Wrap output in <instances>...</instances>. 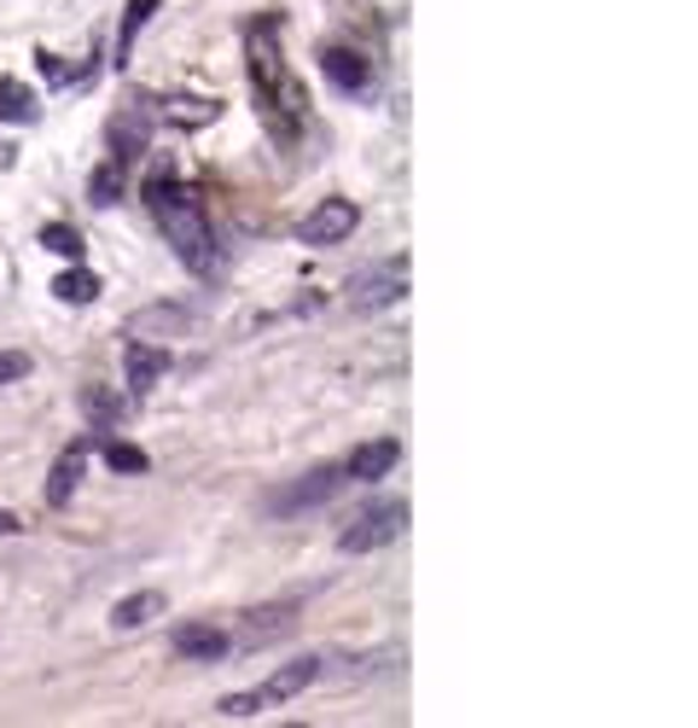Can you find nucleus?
<instances>
[{
    "label": "nucleus",
    "mask_w": 698,
    "mask_h": 728,
    "mask_svg": "<svg viewBox=\"0 0 698 728\" xmlns=\"http://www.w3.org/2000/svg\"><path fill=\"white\" fill-rule=\"evenodd\" d=\"M106 460H111V472H146L152 460H146V449H134V443H106Z\"/></svg>",
    "instance_id": "24"
},
{
    "label": "nucleus",
    "mask_w": 698,
    "mask_h": 728,
    "mask_svg": "<svg viewBox=\"0 0 698 728\" xmlns=\"http://www.w3.org/2000/svg\"><path fill=\"white\" fill-rule=\"evenodd\" d=\"M170 646L181 659H198V664H216V659H228V646H233V635L228 630H216V623H175V635H170Z\"/></svg>",
    "instance_id": "8"
},
{
    "label": "nucleus",
    "mask_w": 698,
    "mask_h": 728,
    "mask_svg": "<svg viewBox=\"0 0 698 728\" xmlns=\"http://www.w3.org/2000/svg\"><path fill=\"white\" fill-rule=\"evenodd\" d=\"M18 531V513H7V508H0V536H12Z\"/></svg>",
    "instance_id": "27"
},
{
    "label": "nucleus",
    "mask_w": 698,
    "mask_h": 728,
    "mask_svg": "<svg viewBox=\"0 0 698 728\" xmlns=\"http://www.w3.org/2000/svg\"><path fill=\"white\" fill-rule=\"evenodd\" d=\"M187 327H193V309L187 303H146V309H134L129 315V338H140V344H170V338H187Z\"/></svg>",
    "instance_id": "7"
},
{
    "label": "nucleus",
    "mask_w": 698,
    "mask_h": 728,
    "mask_svg": "<svg viewBox=\"0 0 698 728\" xmlns=\"http://www.w3.org/2000/svg\"><path fill=\"white\" fill-rule=\"evenodd\" d=\"M343 483H349L343 467H315L309 478H292L285 490H274L269 501H262V508H269L274 519H285V513H303V508H320V501H332Z\"/></svg>",
    "instance_id": "4"
},
{
    "label": "nucleus",
    "mask_w": 698,
    "mask_h": 728,
    "mask_svg": "<svg viewBox=\"0 0 698 728\" xmlns=\"http://www.w3.org/2000/svg\"><path fill=\"white\" fill-rule=\"evenodd\" d=\"M257 711H269V705H262V694H228V699H221V717H233V722L257 717Z\"/></svg>",
    "instance_id": "25"
},
{
    "label": "nucleus",
    "mask_w": 698,
    "mask_h": 728,
    "mask_svg": "<svg viewBox=\"0 0 698 728\" xmlns=\"http://www.w3.org/2000/svg\"><path fill=\"white\" fill-rule=\"evenodd\" d=\"M244 53H251V88H257V106L269 117V129L280 140H292V129L309 117V94H303L297 70L285 65L280 53V24L274 18H257L251 35H244Z\"/></svg>",
    "instance_id": "2"
},
{
    "label": "nucleus",
    "mask_w": 698,
    "mask_h": 728,
    "mask_svg": "<svg viewBox=\"0 0 698 728\" xmlns=\"http://www.w3.org/2000/svg\"><path fill=\"white\" fill-rule=\"evenodd\" d=\"M320 65H326L338 94H367V83H373V65H367V53H356V47H326Z\"/></svg>",
    "instance_id": "11"
},
{
    "label": "nucleus",
    "mask_w": 698,
    "mask_h": 728,
    "mask_svg": "<svg viewBox=\"0 0 698 728\" xmlns=\"http://www.w3.org/2000/svg\"><path fill=\"white\" fill-rule=\"evenodd\" d=\"M0 117H7V123H35V117H41L35 88H24V83H0Z\"/></svg>",
    "instance_id": "19"
},
{
    "label": "nucleus",
    "mask_w": 698,
    "mask_h": 728,
    "mask_svg": "<svg viewBox=\"0 0 698 728\" xmlns=\"http://www.w3.org/2000/svg\"><path fill=\"white\" fill-rule=\"evenodd\" d=\"M146 210L157 216L163 228V246L181 257L187 274H210L216 269V233H210V210H204L198 187L175 175H152L146 181Z\"/></svg>",
    "instance_id": "1"
},
{
    "label": "nucleus",
    "mask_w": 698,
    "mask_h": 728,
    "mask_svg": "<svg viewBox=\"0 0 698 728\" xmlns=\"http://www.w3.org/2000/svg\"><path fill=\"white\" fill-rule=\"evenodd\" d=\"M53 297H58V303H76V309H81V303L99 297V280H94L88 269H65V274L53 280Z\"/></svg>",
    "instance_id": "22"
},
{
    "label": "nucleus",
    "mask_w": 698,
    "mask_h": 728,
    "mask_svg": "<svg viewBox=\"0 0 698 728\" xmlns=\"http://www.w3.org/2000/svg\"><path fill=\"white\" fill-rule=\"evenodd\" d=\"M146 140H152V129H146V111H140V106L111 117V157H117V164H134V157L146 152Z\"/></svg>",
    "instance_id": "14"
},
{
    "label": "nucleus",
    "mask_w": 698,
    "mask_h": 728,
    "mask_svg": "<svg viewBox=\"0 0 698 728\" xmlns=\"http://www.w3.org/2000/svg\"><path fill=\"white\" fill-rule=\"evenodd\" d=\"M297 623V600H274V606H257V612H244V623H239V641L244 646H269V641H280L285 630Z\"/></svg>",
    "instance_id": "9"
},
{
    "label": "nucleus",
    "mask_w": 698,
    "mask_h": 728,
    "mask_svg": "<svg viewBox=\"0 0 698 728\" xmlns=\"http://www.w3.org/2000/svg\"><path fill=\"white\" fill-rule=\"evenodd\" d=\"M163 589H140V595H129V600H117L111 606V630L117 635H129V630H146L152 618H163Z\"/></svg>",
    "instance_id": "17"
},
{
    "label": "nucleus",
    "mask_w": 698,
    "mask_h": 728,
    "mask_svg": "<svg viewBox=\"0 0 698 728\" xmlns=\"http://www.w3.org/2000/svg\"><path fill=\"white\" fill-rule=\"evenodd\" d=\"M152 12H157V0H129V12H122V35H117V65L134 53V42H140V30L152 24Z\"/></svg>",
    "instance_id": "21"
},
{
    "label": "nucleus",
    "mask_w": 698,
    "mask_h": 728,
    "mask_svg": "<svg viewBox=\"0 0 698 728\" xmlns=\"http://www.w3.org/2000/svg\"><path fill=\"white\" fill-rule=\"evenodd\" d=\"M81 414L94 420L99 432H117L122 420H129V396H117V385H81Z\"/></svg>",
    "instance_id": "16"
},
{
    "label": "nucleus",
    "mask_w": 698,
    "mask_h": 728,
    "mask_svg": "<svg viewBox=\"0 0 698 728\" xmlns=\"http://www.w3.org/2000/svg\"><path fill=\"white\" fill-rule=\"evenodd\" d=\"M315 682H320V659H292V664H280L257 694H262V705H285V699H297L303 687H315Z\"/></svg>",
    "instance_id": "10"
},
{
    "label": "nucleus",
    "mask_w": 698,
    "mask_h": 728,
    "mask_svg": "<svg viewBox=\"0 0 698 728\" xmlns=\"http://www.w3.org/2000/svg\"><path fill=\"white\" fill-rule=\"evenodd\" d=\"M216 117H221V99H193V94L163 99V123H175V129H204Z\"/></svg>",
    "instance_id": "18"
},
{
    "label": "nucleus",
    "mask_w": 698,
    "mask_h": 728,
    "mask_svg": "<svg viewBox=\"0 0 698 728\" xmlns=\"http://www.w3.org/2000/svg\"><path fill=\"white\" fill-rule=\"evenodd\" d=\"M41 246H47L53 257H81V233L70 228V221H47V228H41Z\"/></svg>",
    "instance_id": "23"
},
{
    "label": "nucleus",
    "mask_w": 698,
    "mask_h": 728,
    "mask_svg": "<svg viewBox=\"0 0 698 728\" xmlns=\"http://www.w3.org/2000/svg\"><path fill=\"white\" fill-rule=\"evenodd\" d=\"M117 198H122V164H117V157H106V164L88 175V205L106 210V205H117Z\"/></svg>",
    "instance_id": "20"
},
{
    "label": "nucleus",
    "mask_w": 698,
    "mask_h": 728,
    "mask_svg": "<svg viewBox=\"0 0 698 728\" xmlns=\"http://www.w3.org/2000/svg\"><path fill=\"white\" fill-rule=\"evenodd\" d=\"M402 292H407V257L367 269L356 286H349V309H390V303H396Z\"/></svg>",
    "instance_id": "6"
},
{
    "label": "nucleus",
    "mask_w": 698,
    "mask_h": 728,
    "mask_svg": "<svg viewBox=\"0 0 698 728\" xmlns=\"http://www.w3.org/2000/svg\"><path fill=\"white\" fill-rule=\"evenodd\" d=\"M396 460H402V443L396 437H373V443H361V449L343 460V472L361 478V483H373V478H384L390 467H396Z\"/></svg>",
    "instance_id": "13"
},
{
    "label": "nucleus",
    "mask_w": 698,
    "mask_h": 728,
    "mask_svg": "<svg viewBox=\"0 0 698 728\" xmlns=\"http://www.w3.org/2000/svg\"><path fill=\"white\" fill-rule=\"evenodd\" d=\"M122 361H129V391H134V396H146L157 379L170 373V350H163V344H140V338H129V356H122Z\"/></svg>",
    "instance_id": "12"
},
{
    "label": "nucleus",
    "mask_w": 698,
    "mask_h": 728,
    "mask_svg": "<svg viewBox=\"0 0 698 728\" xmlns=\"http://www.w3.org/2000/svg\"><path fill=\"white\" fill-rule=\"evenodd\" d=\"M402 531H407V501L396 496V501H379V508H367V513L338 536V548H343V554H373V548H384V542H396Z\"/></svg>",
    "instance_id": "3"
},
{
    "label": "nucleus",
    "mask_w": 698,
    "mask_h": 728,
    "mask_svg": "<svg viewBox=\"0 0 698 728\" xmlns=\"http://www.w3.org/2000/svg\"><path fill=\"white\" fill-rule=\"evenodd\" d=\"M356 228H361V210L349 205V198H320V205L297 221V239L303 246H343Z\"/></svg>",
    "instance_id": "5"
},
{
    "label": "nucleus",
    "mask_w": 698,
    "mask_h": 728,
    "mask_svg": "<svg viewBox=\"0 0 698 728\" xmlns=\"http://www.w3.org/2000/svg\"><path fill=\"white\" fill-rule=\"evenodd\" d=\"M81 467H88V443H70V449L53 460V472H47V508H70V496L81 483Z\"/></svg>",
    "instance_id": "15"
},
{
    "label": "nucleus",
    "mask_w": 698,
    "mask_h": 728,
    "mask_svg": "<svg viewBox=\"0 0 698 728\" xmlns=\"http://www.w3.org/2000/svg\"><path fill=\"white\" fill-rule=\"evenodd\" d=\"M35 368V361L24 356V350H0V385H12V379H24Z\"/></svg>",
    "instance_id": "26"
}]
</instances>
